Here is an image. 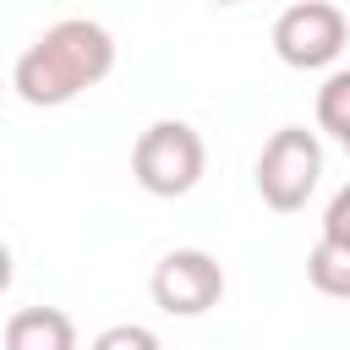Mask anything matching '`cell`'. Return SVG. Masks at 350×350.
<instances>
[{
  "label": "cell",
  "mask_w": 350,
  "mask_h": 350,
  "mask_svg": "<svg viewBox=\"0 0 350 350\" xmlns=\"http://www.w3.org/2000/svg\"><path fill=\"white\" fill-rule=\"evenodd\" d=\"M323 180V142L306 126H279L262 153H257V197L273 213H295L306 208V197Z\"/></svg>",
  "instance_id": "cell-3"
},
{
  "label": "cell",
  "mask_w": 350,
  "mask_h": 350,
  "mask_svg": "<svg viewBox=\"0 0 350 350\" xmlns=\"http://www.w3.org/2000/svg\"><path fill=\"white\" fill-rule=\"evenodd\" d=\"M306 279H312V290H323L334 301H350V246L317 235V246L306 252Z\"/></svg>",
  "instance_id": "cell-7"
},
{
  "label": "cell",
  "mask_w": 350,
  "mask_h": 350,
  "mask_svg": "<svg viewBox=\"0 0 350 350\" xmlns=\"http://www.w3.org/2000/svg\"><path fill=\"white\" fill-rule=\"evenodd\" d=\"M148 290H153V306L170 317H202L224 301V268L202 246H175L159 257Z\"/></svg>",
  "instance_id": "cell-5"
},
{
  "label": "cell",
  "mask_w": 350,
  "mask_h": 350,
  "mask_svg": "<svg viewBox=\"0 0 350 350\" xmlns=\"http://www.w3.org/2000/svg\"><path fill=\"white\" fill-rule=\"evenodd\" d=\"M5 290H11V246L0 241V295H5Z\"/></svg>",
  "instance_id": "cell-11"
},
{
  "label": "cell",
  "mask_w": 350,
  "mask_h": 350,
  "mask_svg": "<svg viewBox=\"0 0 350 350\" xmlns=\"http://www.w3.org/2000/svg\"><path fill=\"white\" fill-rule=\"evenodd\" d=\"M317 126L328 137L350 131V66H339V71L323 77V88H317Z\"/></svg>",
  "instance_id": "cell-8"
},
{
  "label": "cell",
  "mask_w": 350,
  "mask_h": 350,
  "mask_svg": "<svg viewBox=\"0 0 350 350\" xmlns=\"http://www.w3.org/2000/svg\"><path fill=\"white\" fill-rule=\"evenodd\" d=\"M339 148H345V153H350V131H345V137H339Z\"/></svg>",
  "instance_id": "cell-12"
},
{
  "label": "cell",
  "mask_w": 350,
  "mask_h": 350,
  "mask_svg": "<svg viewBox=\"0 0 350 350\" xmlns=\"http://www.w3.org/2000/svg\"><path fill=\"white\" fill-rule=\"evenodd\" d=\"M345 44H350V22L334 0H295L273 22V55L290 71H323L345 55Z\"/></svg>",
  "instance_id": "cell-4"
},
{
  "label": "cell",
  "mask_w": 350,
  "mask_h": 350,
  "mask_svg": "<svg viewBox=\"0 0 350 350\" xmlns=\"http://www.w3.org/2000/svg\"><path fill=\"white\" fill-rule=\"evenodd\" d=\"M5 345L11 350H71L77 345V323L60 306H22L5 323Z\"/></svg>",
  "instance_id": "cell-6"
},
{
  "label": "cell",
  "mask_w": 350,
  "mask_h": 350,
  "mask_svg": "<svg viewBox=\"0 0 350 350\" xmlns=\"http://www.w3.org/2000/svg\"><path fill=\"white\" fill-rule=\"evenodd\" d=\"M208 170V142L186 120H153L131 142V175L148 197H186Z\"/></svg>",
  "instance_id": "cell-2"
},
{
  "label": "cell",
  "mask_w": 350,
  "mask_h": 350,
  "mask_svg": "<svg viewBox=\"0 0 350 350\" xmlns=\"http://www.w3.org/2000/svg\"><path fill=\"white\" fill-rule=\"evenodd\" d=\"M115 71V38L104 22L93 16H60L55 27H44L11 71L16 98H27L33 109H60L71 98H82L88 88H98Z\"/></svg>",
  "instance_id": "cell-1"
},
{
  "label": "cell",
  "mask_w": 350,
  "mask_h": 350,
  "mask_svg": "<svg viewBox=\"0 0 350 350\" xmlns=\"http://www.w3.org/2000/svg\"><path fill=\"white\" fill-rule=\"evenodd\" d=\"M126 345H137V350H153V345H159V334H153V328H137V323H120V328L98 334V350H126Z\"/></svg>",
  "instance_id": "cell-10"
},
{
  "label": "cell",
  "mask_w": 350,
  "mask_h": 350,
  "mask_svg": "<svg viewBox=\"0 0 350 350\" xmlns=\"http://www.w3.org/2000/svg\"><path fill=\"white\" fill-rule=\"evenodd\" d=\"M213 5H241V0H213Z\"/></svg>",
  "instance_id": "cell-13"
},
{
  "label": "cell",
  "mask_w": 350,
  "mask_h": 350,
  "mask_svg": "<svg viewBox=\"0 0 350 350\" xmlns=\"http://www.w3.org/2000/svg\"><path fill=\"white\" fill-rule=\"evenodd\" d=\"M323 235L350 246V186H339V191L328 197V208H323Z\"/></svg>",
  "instance_id": "cell-9"
}]
</instances>
